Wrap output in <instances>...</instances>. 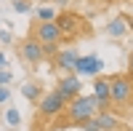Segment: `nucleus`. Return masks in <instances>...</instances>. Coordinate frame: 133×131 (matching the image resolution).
Here are the masks:
<instances>
[{
  "label": "nucleus",
  "mask_w": 133,
  "mask_h": 131,
  "mask_svg": "<svg viewBox=\"0 0 133 131\" xmlns=\"http://www.w3.org/2000/svg\"><path fill=\"white\" fill-rule=\"evenodd\" d=\"M8 99H11V88H8V86H0V104L8 102Z\"/></svg>",
  "instance_id": "obj_19"
},
{
  "label": "nucleus",
  "mask_w": 133,
  "mask_h": 131,
  "mask_svg": "<svg viewBox=\"0 0 133 131\" xmlns=\"http://www.w3.org/2000/svg\"><path fill=\"white\" fill-rule=\"evenodd\" d=\"M128 75H130V78H133V53H130V56H128Z\"/></svg>",
  "instance_id": "obj_21"
},
{
  "label": "nucleus",
  "mask_w": 133,
  "mask_h": 131,
  "mask_svg": "<svg viewBox=\"0 0 133 131\" xmlns=\"http://www.w3.org/2000/svg\"><path fill=\"white\" fill-rule=\"evenodd\" d=\"M19 53H21V59H24L27 64H40L43 59H45V56H43V46L35 38H24V40H21L19 43Z\"/></svg>",
  "instance_id": "obj_8"
},
{
  "label": "nucleus",
  "mask_w": 133,
  "mask_h": 131,
  "mask_svg": "<svg viewBox=\"0 0 133 131\" xmlns=\"http://www.w3.org/2000/svg\"><path fill=\"white\" fill-rule=\"evenodd\" d=\"M93 99L98 102V107L101 110H112V102H109V78H101V75H96V80H93Z\"/></svg>",
  "instance_id": "obj_9"
},
{
  "label": "nucleus",
  "mask_w": 133,
  "mask_h": 131,
  "mask_svg": "<svg viewBox=\"0 0 133 131\" xmlns=\"http://www.w3.org/2000/svg\"><path fill=\"white\" fill-rule=\"evenodd\" d=\"M11 80H14V75H11L8 70H0V86H8Z\"/></svg>",
  "instance_id": "obj_18"
},
{
  "label": "nucleus",
  "mask_w": 133,
  "mask_h": 131,
  "mask_svg": "<svg viewBox=\"0 0 133 131\" xmlns=\"http://www.w3.org/2000/svg\"><path fill=\"white\" fill-rule=\"evenodd\" d=\"M8 67V59H5V53H0V70H5Z\"/></svg>",
  "instance_id": "obj_22"
},
{
  "label": "nucleus",
  "mask_w": 133,
  "mask_h": 131,
  "mask_svg": "<svg viewBox=\"0 0 133 131\" xmlns=\"http://www.w3.org/2000/svg\"><path fill=\"white\" fill-rule=\"evenodd\" d=\"M5 121H8L11 126H19V123H21V115H19V110H16V107L5 110Z\"/></svg>",
  "instance_id": "obj_15"
},
{
  "label": "nucleus",
  "mask_w": 133,
  "mask_h": 131,
  "mask_svg": "<svg viewBox=\"0 0 133 131\" xmlns=\"http://www.w3.org/2000/svg\"><path fill=\"white\" fill-rule=\"evenodd\" d=\"M14 11L16 14H29L32 5H29V0H14Z\"/></svg>",
  "instance_id": "obj_16"
},
{
  "label": "nucleus",
  "mask_w": 133,
  "mask_h": 131,
  "mask_svg": "<svg viewBox=\"0 0 133 131\" xmlns=\"http://www.w3.org/2000/svg\"><path fill=\"white\" fill-rule=\"evenodd\" d=\"M80 91H83V83H80V78L72 72V75H61L59 78V83H56V94L61 96L64 102H69V99H75V96H80Z\"/></svg>",
  "instance_id": "obj_6"
},
{
  "label": "nucleus",
  "mask_w": 133,
  "mask_h": 131,
  "mask_svg": "<svg viewBox=\"0 0 133 131\" xmlns=\"http://www.w3.org/2000/svg\"><path fill=\"white\" fill-rule=\"evenodd\" d=\"M96 123H98V131H117L120 128V121H117V115L112 110H98Z\"/></svg>",
  "instance_id": "obj_11"
},
{
  "label": "nucleus",
  "mask_w": 133,
  "mask_h": 131,
  "mask_svg": "<svg viewBox=\"0 0 133 131\" xmlns=\"http://www.w3.org/2000/svg\"><path fill=\"white\" fill-rule=\"evenodd\" d=\"M98 110H101V107H98V102L93 99V96H85V94L69 99V102H66V107H64L66 123H72V126H83L85 121H91Z\"/></svg>",
  "instance_id": "obj_1"
},
{
  "label": "nucleus",
  "mask_w": 133,
  "mask_h": 131,
  "mask_svg": "<svg viewBox=\"0 0 133 131\" xmlns=\"http://www.w3.org/2000/svg\"><path fill=\"white\" fill-rule=\"evenodd\" d=\"M101 70H104V62L98 56H93V53H91V56H80L77 64H75V75H77V78H80V75H93V78H96Z\"/></svg>",
  "instance_id": "obj_10"
},
{
  "label": "nucleus",
  "mask_w": 133,
  "mask_h": 131,
  "mask_svg": "<svg viewBox=\"0 0 133 131\" xmlns=\"http://www.w3.org/2000/svg\"><path fill=\"white\" fill-rule=\"evenodd\" d=\"M32 38H35L40 46H48V43H61V29L56 21H37L35 29H32Z\"/></svg>",
  "instance_id": "obj_5"
},
{
  "label": "nucleus",
  "mask_w": 133,
  "mask_h": 131,
  "mask_svg": "<svg viewBox=\"0 0 133 131\" xmlns=\"http://www.w3.org/2000/svg\"><path fill=\"white\" fill-rule=\"evenodd\" d=\"M35 16H37V21H56V8H51V5H45V8H37L35 11Z\"/></svg>",
  "instance_id": "obj_14"
},
{
  "label": "nucleus",
  "mask_w": 133,
  "mask_h": 131,
  "mask_svg": "<svg viewBox=\"0 0 133 131\" xmlns=\"http://www.w3.org/2000/svg\"><path fill=\"white\" fill-rule=\"evenodd\" d=\"M133 99V78L130 75H112L109 78V102L112 107H125Z\"/></svg>",
  "instance_id": "obj_2"
},
{
  "label": "nucleus",
  "mask_w": 133,
  "mask_h": 131,
  "mask_svg": "<svg viewBox=\"0 0 133 131\" xmlns=\"http://www.w3.org/2000/svg\"><path fill=\"white\" fill-rule=\"evenodd\" d=\"M56 24L61 29V38H77V35H85L88 32V21L83 16L72 14V11H64V14L56 16Z\"/></svg>",
  "instance_id": "obj_3"
},
{
  "label": "nucleus",
  "mask_w": 133,
  "mask_h": 131,
  "mask_svg": "<svg viewBox=\"0 0 133 131\" xmlns=\"http://www.w3.org/2000/svg\"><path fill=\"white\" fill-rule=\"evenodd\" d=\"M107 32H109L112 38H123V35H128V24H125V16H115V19L107 24Z\"/></svg>",
  "instance_id": "obj_12"
},
{
  "label": "nucleus",
  "mask_w": 133,
  "mask_h": 131,
  "mask_svg": "<svg viewBox=\"0 0 133 131\" xmlns=\"http://www.w3.org/2000/svg\"><path fill=\"white\" fill-rule=\"evenodd\" d=\"M77 59H80V51L77 48H59L56 56H53V67H59L64 75H72Z\"/></svg>",
  "instance_id": "obj_7"
},
{
  "label": "nucleus",
  "mask_w": 133,
  "mask_h": 131,
  "mask_svg": "<svg viewBox=\"0 0 133 131\" xmlns=\"http://www.w3.org/2000/svg\"><path fill=\"white\" fill-rule=\"evenodd\" d=\"M64 107H66V102L56 94V88H53V91L40 96V107H37V110H40V115L45 118V121H51V118H56V115L64 112Z\"/></svg>",
  "instance_id": "obj_4"
},
{
  "label": "nucleus",
  "mask_w": 133,
  "mask_h": 131,
  "mask_svg": "<svg viewBox=\"0 0 133 131\" xmlns=\"http://www.w3.org/2000/svg\"><path fill=\"white\" fill-rule=\"evenodd\" d=\"M80 128H83V131H98V123H96V115L91 118V121H85V123H83Z\"/></svg>",
  "instance_id": "obj_17"
},
{
  "label": "nucleus",
  "mask_w": 133,
  "mask_h": 131,
  "mask_svg": "<svg viewBox=\"0 0 133 131\" xmlns=\"http://www.w3.org/2000/svg\"><path fill=\"white\" fill-rule=\"evenodd\" d=\"M125 24H128V29H133V16H125Z\"/></svg>",
  "instance_id": "obj_23"
},
{
  "label": "nucleus",
  "mask_w": 133,
  "mask_h": 131,
  "mask_svg": "<svg viewBox=\"0 0 133 131\" xmlns=\"http://www.w3.org/2000/svg\"><path fill=\"white\" fill-rule=\"evenodd\" d=\"M0 40H3V43H11L14 38H11V32H0Z\"/></svg>",
  "instance_id": "obj_20"
},
{
  "label": "nucleus",
  "mask_w": 133,
  "mask_h": 131,
  "mask_svg": "<svg viewBox=\"0 0 133 131\" xmlns=\"http://www.w3.org/2000/svg\"><path fill=\"white\" fill-rule=\"evenodd\" d=\"M21 94H24V99H29V102H37L43 96V91H40L37 83H24V86H21Z\"/></svg>",
  "instance_id": "obj_13"
}]
</instances>
